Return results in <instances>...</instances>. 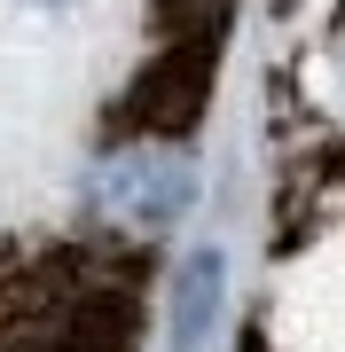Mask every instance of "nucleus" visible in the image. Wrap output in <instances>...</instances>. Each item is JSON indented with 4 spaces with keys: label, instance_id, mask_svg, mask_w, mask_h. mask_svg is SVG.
<instances>
[{
    "label": "nucleus",
    "instance_id": "nucleus-1",
    "mask_svg": "<svg viewBox=\"0 0 345 352\" xmlns=\"http://www.w3.org/2000/svg\"><path fill=\"white\" fill-rule=\"evenodd\" d=\"M87 204L110 227H173L196 204V157L180 141H118L94 157Z\"/></svg>",
    "mask_w": 345,
    "mask_h": 352
},
{
    "label": "nucleus",
    "instance_id": "nucleus-2",
    "mask_svg": "<svg viewBox=\"0 0 345 352\" xmlns=\"http://www.w3.org/2000/svg\"><path fill=\"white\" fill-rule=\"evenodd\" d=\"M220 314H228V251L220 243H196L173 266V289H165V344L173 352H205Z\"/></svg>",
    "mask_w": 345,
    "mask_h": 352
},
{
    "label": "nucleus",
    "instance_id": "nucleus-3",
    "mask_svg": "<svg viewBox=\"0 0 345 352\" xmlns=\"http://www.w3.org/2000/svg\"><path fill=\"white\" fill-rule=\"evenodd\" d=\"M39 8H71V0H39Z\"/></svg>",
    "mask_w": 345,
    "mask_h": 352
}]
</instances>
